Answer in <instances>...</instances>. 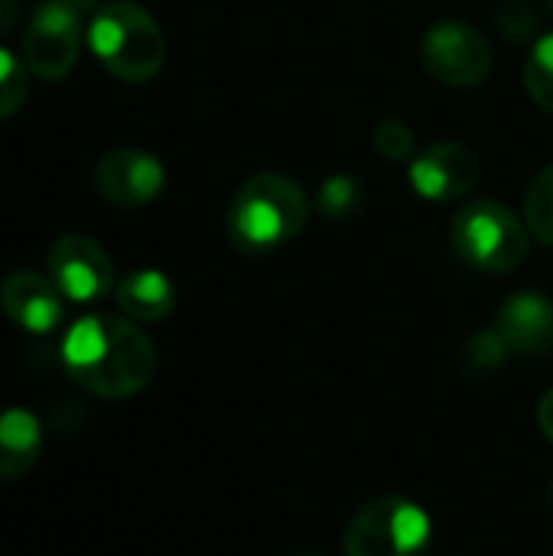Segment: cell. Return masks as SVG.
I'll return each instance as SVG.
<instances>
[{
  "instance_id": "277c9868",
  "label": "cell",
  "mask_w": 553,
  "mask_h": 556,
  "mask_svg": "<svg viewBox=\"0 0 553 556\" xmlns=\"http://www.w3.org/2000/svg\"><path fill=\"white\" fill-rule=\"evenodd\" d=\"M450 238L456 254L486 274H508L528 257L525 225L502 202H473L460 208Z\"/></svg>"
},
{
  "instance_id": "30bf717a",
  "label": "cell",
  "mask_w": 553,
  "mask_h": 556,
  "mask_svg": "<svg viewBox=\"0 0 553 556\" xmlns=\"http://www.w3.org/2000/svg\"><path fill=\"white\" fill-rule=\"evenodd\" d=\"M163 182L166 173L160 160L143 150H111L95 166V189L101 192V199L121 208L147 205L160 195Z\"/></svg>"
},
{
  "instance_id": "ba28073f",
  "label": "cell",
  "mask_w": 553,
  "mask_h": 556,
  "mask_svg": "<svg viewBox=\"0 0 553 556\" xmlns=\"http://www.w3.org/2000/svg\"><path fill=\"white\" fill-rule=\"evenodd\" d=\"M49 277L68 303H95L114 287L111 257L88 235H62L49 248Z\"/></svg>"
},
{
  "instance_id": "d4e9b609",
  "label": "cell",
  "mask_w": 553,
  "mask_h": 556,
  "mask_svg": "<svg viewBox=\"0 0 553 556\" xmlns=\"http://www.w3.org/2000/svg\"><path fill=\"white\" fill-rule=\"evenodd\" d=\"M548 511H551V518H553V482H551V492H548Z\"/></svg>"
},
{
  "instance_id": "5bb4252c",
  "label": "cell",
  "mask_w": 553,
  "mask_h": 556,
  "mask_svg": "<svg viewBox=\"0 0 553 556\" xmlns=\"http://www.w3.org/2000/svg\"><path fill=\"white\" fill-rule=\"evenodd\" d=\"M114 303L121 316L134 323H160L176 306V290L166 274L160 270H137L124 277L114 290Z\"/></svg>"
},
{
  "instance_id": "44dd1931",
  "label": "cell",
  "mask_w": 553,
  "mask_h": 556,
  "mask_svg": "<svg viewBox=\"0 0 553 556\" xmlns=\"http://www.w3.org/2000/svg\"><path fill=\"white\" fill-rule=\"evenodd\" d=\"M495 23H499V33L512 42L531 39L538 33V13L528 0H502L495 10Z\"/></svg>"
},
{
  "instance_id": "52a82bcc",
  "label": "cell",
  "mask_w": 553,
  "mask_h": 556,
  "mask_svg": "<svg viewBox=\"0 0 553 556\" xmlns=\"http://www.w3.org/2000/svg\"><path fill=\"white\" fill-rule=\"evenodd\" d=\"M81 46L78 10L65 0H46L36 7L26 33H23V59L36 78L59 81L72 72Z\"/></svg>"
},
{
  "instance_id": "4316f807",
  "label": "cell",
  "mask_w": 553,
  "mask_h": 556,
  "mask_svg": "<svg viewBox=\"0 0 553 556\" xmlns=\"http://www.w3.org/2000/svg\"><path fill=\"white\" fill-rule=\"evenodd\" d=\"M548 7H551V10H553V0H548Z\"/></svg>"
},
{
  "instance_id": "cb8c5ba5",
  "label": "cell",
  "mask_w": 553,
  "mask_h": 556,
  "mask_svg": "<svg viewBox=\"0 0 553 556\" xmlns=\"http://www.w3.org/2000/svg\"><path fill=\"white\" fill-rule=\"evenodd\" d=\"M65 3H68V7H75V10L81 13V10H95V7H101L104 0H65Z\"/></svg>"
},
{
  "instance_id": "8992f818",
  "label": "cell",
  "mask_w": 553,
  "mask_h": 556,
  "mask_svg": "<svg viewBox=\"0 0 553 556\" xmlns=\"http://www.w3.org/2000/svg\"><path fill=\"white\" fill-rule=\"evenodd\" d=\"M420 62L437 81L473 88L492 72V46L476 26L463 20H440L420 39Z\"/></svg>"
},
{
  "instance_id": "ffe728a7",
  "label": "cell",
  "mask_w": 553,
  "mask_h": 556,
  "mask_svg": "<svg viewBox=\"0 0 553 556\" xmlns=\"http://www.w3.org/2000/svg\"><path fill=\"white\" fill-rule=\"evenodd\" d=\"M372 143H375V150H378L385 160H391V163L417 156V137H414V130H411L404 121H394V117H385V121L375 124Z\"/></svg>"
},
{
  "instance_id": "6da1fadb",
  "label": "cell",
  "mask_w": 553,
  "mask_h": 556,
  "mask_svg": "<svg viewBox=\"0 0 553 556\" xmlns=\"http://www.w3.org/2000/svg\"><path fill=\"white\" fill-rule=\"evenodd\" d=\"M68 378L95 397L121 401L140 394L156 375V349L127 316L91 313L62 339Z\"/></svg>"
},
{
  "instance_id": "484cf974",
  "label": "cell",
  "mask_w": 553,
  "mask_h": 556,
  "mask_svg": "<svg viewBox=\"0 0 553 556\" xmlns=\"http://www.w3.org/2000/svg\"><path fill=\"white\" fill-rule=\"evenodd\" d=\"M300 556H326V554H300Z\"/></svg>"
},
{
  "instance_id": "603a6c76",
  "label": "cell",
  "mask_w": 553,
  "mask_h": 556,
  "mask_svg": "<svg viewBox=\"0 0 553 556\" xmlns=\"http://www.w3.org/2000/svg\"><path fill=\"white\" fill-rule=\"evenodd\" d=\"M20 20V0H0V36H7Z\"/></svg>"
},
{
  "instance_id": "5b68a950",
  "label": "cell",
  "mask_w": 553,
  "mask_h": 556,
  "mask_svg": "<svg viewBox=\"0 0 553 556\" xmlns=\"http://www.w3.org/2000/svg\"><path fill=\"white\" fill-rule=\"evenodd\" d=\"M342 547L345 556H424L430 547V518L420 505L385 495L355 511Z\"/></svg>"
},
{
  "instance_id": "9c48e42d",
  "label": "cell",
  "mask_w": 553,
  "mask_h": 556,
  "mask_svg": "<svg viewBox=\"0 0 553 556\" xmlns=\"http://www.w3.org/2000/svg\"><path fill=\"white\" fill-rule=\"evenodd\" d=\"M479 179H482V163H479L476 150L453 143V140L430 143L411 160L414 189L433 202L463 199L479 186Z\"/></svg>"
},
{
  "instance_id": "4fadbf2b",
  "label": "cell",
  "mask_w": 553,
  "mask_h": 556,
  "mask_svg": "<svg viewBox=\"0 0 553 556\" xmlns=\"http://www.w3.org/2000/svg\"><path fill=\"white\" fill-rule=\"evenodd\" d=\"M42 453V427L39 417L26 407L0 410V482L23 479Z\"/></svg>"
},
{
  "instance_id": "7a4b0ae2",
  "label": "cell",
  "mask_w": 553,
  "mask_h": 556,
  "mask_svg": "<svg viewBox=\"0 0 553 556\" xmlns=\"http://www.w3.org/2000/svg\"><path fill=\"white\" fill-rule=\"evenodd\" d=\"M306 218H310L306 192L287 176L261 173L238 189L228 208V235L241 251L264 254L293 241L303 231Z\"/></svg>"
},
{
  "instance_id": "e0dca14e",
  "label": "cell",
  "mask_w": 553,
  "mask_h": 556,
  "mask_svg": "<svg viewBox=\"0 0 553 556\" xmlns=\"http://www.w3.org/2000/svg\"><path fill=\"white\" fill-rule=\"evenodd\" d=\"M525 222H528V231L541 244H551L553 248V166H548L544 173H538L535 182L528 186Z\"/></svg>"
},
{
  "instance_id": "7c38bea8",
  "label": "cell",
  "mask_w": 553,
  "mask_h": 556,
  "mask_svg": "<svg viewBox=\"0 0 553 556\" xmlns=\"http://www.w3.org/2000/svg\"><path fill=\"white\" fill-rule=\"evenodd\" d=\"M495 329L512 352L541 358L553 352V303L541 293H515L499 309Z\"/></svg>"
},
{
  "instance_id": "3957f363",
  "label": "cell",
  "mask_w": 553,
  "mask_h": 556,
  "mask_svg": "<svg viewBox=\"0 0 553 556\" xmlns=\"http://www.w3.org/2000/svg\"><path fill=\"white\" fill-rule=\"evenodd\" d=\"M88 46L114 78L130 85L150 81L166 59L156 20L130 0H108L95 10Z\"/></svg>"
},
{
  "instance_id": "2e32d148",
  "label": "cell",
  "mask_w": 553,
  "mask_h": 556,
  "mask_svg": "<svg viewBox=\"0 0 553 556\" xmlns=\"http://www.w3.org/2000/svg\"><path fill=\"white\" fill-rule=\"evenodd\" d=\"M365 199L362 182L352 176H329L316 192V205L326 218H355L365 208Z\"/></svg>"
},
{
  "instance_id": "ac0fdd59",
  "label": "cell",
  "mask_w": 553,
  "mask_h": 556,
  "mask_svg": "<svg viewBox=\"0 0 553 556\" xmlns=\"http://www.w3.org/2000/svg\"><path fill=\"white\" fill-rule=\"evenodd\" d=\"M525 88L538 108L553 114V33L538 39V46L531 49L525 62Z\"/></svg>"
},
{
  "instance_id": "7402d4cb",
  "label": "cell",
  "mask_w": 553,
  "mask_h": 556,
  "mask_svg": "<svg viewBox=\"0 0 553 556\" xmlns=\"http://www.w3.org/2000/svg\"><path fill=\"white\" fill-rule=\"evenodd\" d=\"M538 427H541V433L548 437L553 443V388L541 397V407H538Z\"/></svg>"
},
{
  "instance_id": "d6986e66",
  "label": "cell",
  "mask_w": 553,
  "mask_h": 556,
  "mask_svg": "<svg viewBox=\"0 0 553 556\" xmlns=\"http://www.w3.org/2000/svg\"><path fill=\"white\" fill-rule=\"evenodd\" d=\"M26 94H29V68L0 46V117L16 114Z\"/></svg>"
},
{
  "instance_id": "9a60e30c",
  "label": "cell",
  "mask_w": 553,
  "mask_h": 556,
  "mask_svg": "<svg viewBox=\"0 0 553 556\" xmlns=\"http://www.w3.org/2000/svg\"><path fill=\"white\" fill-rule=\"evenodd\" d=\"M508 355H512L508 342L492 326L466 339V345L460 349V371L466 381H486L508 362Z\"/></svg>"
},
{
  "instance_id": "8fae6325",
  "label": "cell",
  "mask_w": 553,
  "mask_h": 556,
  "mask_svg": "<svg viewBox=\"0 0 553 556\" xmlns=\"http://www.w3.org/2000/svg\"><path fill=\"white\" fill-rule=\"evenodd\" d=\"M0 306L10 323L33 336L52 332L65 316V296L52 283V277H42L36 270H16L0 287Z\"/></svg>"
}]
</instances>
